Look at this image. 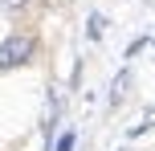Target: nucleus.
I'll return each mask as SVG.
<instances>
[{
  "mask_svg": "<svg viewBox=\"0 0 155 151\" xmlns=\"http://www.w3.org/2000/svg\"><path fill=\"white\" fill-rule=\"evenodd\" d=\"M33 57H37V37H29V33H12V37L0 41V74L21 70Z\"/></svg>",
  "mask_w": 155,
  "mask_h": 151,
  "instance_id": "obj_1",
  "label": "nucleus"
},
{
  "mask_svg": "<svg viewBox=\"0 0 155 151\" xmlns=\"http://www.w3.org/2000/svg\"><path fill=\"white\" fill-rule=\"evenodd\" d=\"M74 143H78V135H74V131H65V135L53 143V151H74Z\"/></svg>",
  "mask_w": 155,
  "mask_h": 151,
  "instance_id": "obj_2",
  "label": "nucleus"
},
{
  "mask_svg": "<svg viewBox=\"0 0 155 151\" xmlns=\"http://www.w3.org/2000/svg\"><path fill=\"white\" fill-rule=\"evenodd\" d=\"M29 4H33V0H0V8H4V12H25Z\"/></svg>",
  "mask_w": 155,
  "mask_h": 151,
  "instance_id": "obj_3",
  "label": "nucleus"
},
{
  "mask_svg": "<svg viewBox=\"0 0 155 151\" xmlns=\"http://www.w3.org/2000/svg\"><path fill=\"white\" fill-rule=\"evenodd\" d=\"M86 33H90V41H98V37H102V16H98V12L90 16V29H86Z\"/></svg>",
  "mask_w": 155,
  "mask_h": 151,
  "instance_id": "obj_4",
  "label": "nucleus"
}]
</instances>
